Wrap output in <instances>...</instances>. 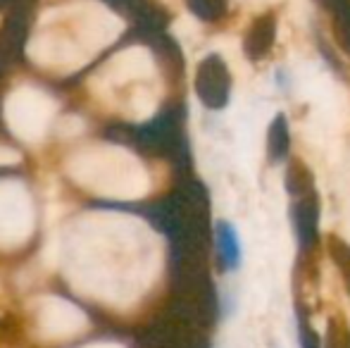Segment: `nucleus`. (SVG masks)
Masks as SVG:
<instances>
[{"label":"nucleus","instance_id":"nucleus-1","mask_svg":"<svg viewBox=\"0 0 350 348\" xmlns=\"http://www.w3.org/2000/svg\"><path fill=\"white\" fill-rule=\"evenodd\" d=\"M124 31V22L98 0H74L46 10L27 43V55L41 70L65 77L79 72Z\"/></svg>","mask_w":350,"mask_h":348},{"label":"nucleus","instance_id":"nucleus-8","mask_svg":"<svg viewBox=\"0 0 350 348\" xmlns=\"http://www.w3.org/2000/svg\"><path fill=\"white\" fill-rule=\"evenodd\" d=\"M57 131L60 136H77L83 131V120L77 115H70V117H62L60 124H57Z\"/></svg>","mask_w":350,"mask_h":348},{"label":"nucleus","instance_id":"nucleus-9","mask_svg":"<svg viewBox=\"0 0 350 348\" xmlns=\"http://www.w3.org/2000/svg\"><path fill=\"white\" fill-rule=\"evenodd\" d=\"M300 348H319V336L300 315Z\"/></svg>","mask_w":350,"mask_h":348},{"label":"nucleus","instance_id":"nucleus-4","mask_svg":"<svg viewBox=\"0 0 350 348\" xmlns=\"http://www.w3.org/2000/svg\"><path fill=\"white\" fill-rule=\"evenodd\" d=\"M33 203L29 189L17 179H0V246L24 243L33 232Z\"/></svg>","mask_w":350,"mask_h":348},{"label":"nucleus","instance_id":"nucleus-7","mask_svg":"<svg viewBox=\"0 0 350 348\" xmlns=\"http://www.w3.org/2000/svg\"><path fill=\"white\" fill-rule=\"evenodd\" d=\"M327 348H350V330L338 322L329 325V336H327Z\"/></svg>","mask_w":350,"mask_h":348},{"label":"nucleus","instance_id":"nucleus-2","mask_svg":"<svg viewBox=\"0 0 350 348\" xmlns=\"http://www.w3.org/2000/svg\"><path fill=\"white\" fill-rule=\"evenodd\" d=\"M67 174L88 193L136 200L150 191V176L134 153L122 146L93 144L67 158Z\"/></svg>","mask_w":350,"mask_h":348},{"label":"nucleus","instance_id":"nucleus-6","mask_svg":"<svg viewBox=\"0 0 350 348\" xmlns=\"http://www.w3.org/2000/svg\"><path fill=\"white\" fill-rule=\"evenodd\" d=\"M219 253H221V260H224L226 269H234L241 260V248H239L236 232L224 222L219 224Z\"/></svg>","mask_w":350,"mask_h":348},{"label":"nucleus","instance_id":"nucleus-10","mask_svg":"<svg viewBox=\"0 0 350 348\" xmlns=\"http://www.w3.org/2000/svg\"><path fill=\"white\" fill-rule=\"evenodd\" d=\"M19 163V153L8 146L0 144V168H10V165H17Z\"/></svg>","mask_w":350,"mask_h":348},{"label":"nucleus","instance_id":"nucleus-3","mask_svg":"<svg viewBox=\"0 0 350 348\" xmlns=\"http://www.w3.org/2000/svg\"><path fill=\"white\" fill-rule=\"evenodd\" d=\"M5 122L24 144H38L51 131L57 103L36 86H17L5 98Z\"/></svg>","mask_w":350,"mask_h":348},{"label":"nucleus","instance_id":"nucleus-5","mask_svg":"<svg viewBox=\"0 0 350 348\" xmlns=\"http://www.w3.org/2000/svg\"><path fill=\"white\" fill-rule=\"evenodd\" d=\"M152 75H155V62H152L150 51L134 46L110 57L88 86L96 91V96H103V93H110L112 88H122L136 84V81L150 79Z\"/></svg>","mask_w":350,"mask_h":348}]
</instances>
